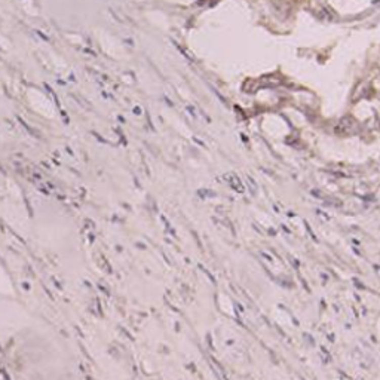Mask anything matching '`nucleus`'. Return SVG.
I'll return each instance as SVG.
<instances>
[{"mask_svg":"<svg viewBox=\"0 0 380 380\" xmlns=\"http://www.w3.org/2000/svg\"><path fill=\"white\" fill-rule=\"evenodd\" d=\"M226 177H227V181L230 183V186H233L238 192H244V189H242V186H241V180L238 179L235 174H227Z\"/></svg>","mask_w":380,"mask_h":380,"instance_id":"f257e3e1","label":"nucleus"}]
</instances>
